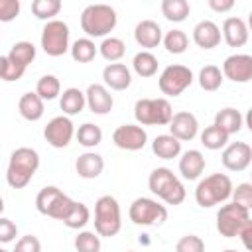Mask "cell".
I'll use <instances>...</instances> for the list:
<instances>
[{"label": "cell", "mask_w": 252, "mask_h": 252, "mask_svg": "<svg viewBox=\"0 0 252 252\" xmlns=\"http://www.w3.org/2000/svg\"><path fill=\"white\" fill-rule=\"evenodd\" d=\"M104 169V159L96 152H85L75 161V171L83 179H96Z\"/></svg>", "instance_id": "cell-23"}, {"label": "cell", "mask_w": 252, "mask_h": 252, "mask_svg": "<svg viewBox=\"0 0 252 252\" xmlns=\"http://www.w3.org/2000/svg\"><path fill=\"white\" fill-rule=\"evenodd\" d=\"M63 4L61 0H33L32 2V12L37 20H45V22H51L55 20V16L61 12Z\"/></svg>", "instance_id": "cell-35"}, {"label": "cell", "mask_w": 252, "mask_h": 252, "mask_svg": "<svg viewBox=\"0 0 252 252\" xmlns=\"http://www.w3.org/2000/svg\"><path fill=\"white\" fill-rule=\"evenodd\" d=\"M250 219V211L234 201L222 205L217 213V230L220 236L224 238H234L238 236L240 228L246 224V220Z\"/></svg>", "instance_id": "cell-10"}, {"label": "cell", "mask_w": 252, "mask_h": 252, "mask_svg": "<svg viewBox=\"0 0 252 252\" xmlns=\"http://www.w3.org/2000/svg\"><path fill=\"white\" fill-rule=\"evenodd\" d=\"M85 94H87V106H89V110H91L93 114L104 116V114H108V112L112 110V106H114V98H112V94H110V91H108L106 85L93 83V85L87 87Z\"/></svg>", "instance_id": "cell-16"}, {"label": "cell", "mask_w": 252, "mask_h": 252, "mask_svg": "<svg viewBox=\"0 0 252 252\" xmlns=\"http://www.w3.org/2000/svg\"><path fill=\"white\" fill-rule=\"evenodd\" d=\"M193 83V71L185 65H167L158 79L159 91L165 96H179Z\"/></svg>", "instance_id": "cell-11"}, {"label": "cell", "mask_w": 252, "mask_h": 252, "mask_svg": "<svg viewBox=\"0 0 252 252\" xmlns=\"http://www.w3.org/2000/svg\"><path fill=\"white\" fill-rule=\"evenodd\" d=\"M122 228L120 205L112 195H100L94 203V232L112 238Z\"/></svg>", "instance_id": "cell-6"}, {"label": "cell", "mask_w": 252, "mask_h": 252, "mask_svg": "<svg viewBox=\"0 0 252 252\" xmlns=\"http://www.w3.org/2000/svg\"><path fill=\"white\" fill-rule=\"evenodd\" d=\"M35 93L43 100H53L61 94V83L55 75H43V77H39V81L35 85Z\"/></svg>", "instance_id": "cell-38"}, {"label": "cell", "mask_w": 252, "mask_h": 252, "mask_svg": "<svg viewBox=\"0 0 252 252\" xmlns=\"http://www.w3.org/2000/svg\"><path fill=\"white\" fill-rule=\"evenodd\" d=\"M18 234V226L8 219V217H2L0 219V242L2 244H8L16 238Z\"/></svg>", "instance_id": "cell-46"}, {"label": "cell", "mask_w": 252, "mask_h": 252, "mask_svg": "<svg viewBox=\"0 0 252 252\" xmlns=\"http://www.w3.org/2000/svg\"><path fill=\"white\" fill-rule=\"evenodd\" d=\"M238 238H240L242 246H244L248 252H252V219H248V220H246V224L240 228Z\"/></svg>", "instance_id": "cell-47"}, {"label": "cell", "mask_w": 252, "mask_h": 252, "mask_svg": "<svg viewBox=\"0 0 252 252\" xmlns=\"http://www.w3.org/2000/svg\"><path fill=\"white\" fill-rule=\"evenodd\" d=\"M250 177H252V173H250Z\"/></svg>", "instance_id": "cell-53"}, {"label": "cell", "mask_w": 252, "mask_h": 252, "mask_svg": "<svg viewBox=\"0 0 252 252\" xmlns=\"http://www.w3.org/2000/svg\"><path fill=\"white\" fill-rule=\"evenodd\" d=\"M224 79L232 83H248L252 81V55L248 53H234L228 55L222 63Z\"/></svg>", "instance_id": "cell-14"}, {"label": "cell", "mask_w": 252, "mask_h": 252, "mask_svg": "<svg viewBox=\"0 0 252 252\" xmlns=\"http://www.w3.org/2000/svg\"><path fill=\"white\" fill-rule=\"evenodd\" d=\"M43 98L33 91V93H24L18 100V112L24 120L35 122L43 116Z\"/></svg>", "instance_id": "cell-24"}, {"label": "cell", "mask_w": 252, "mask_h": 252, "mask_svg": "<svg viewBox=\"0 0 252 252\" xmlns=\"http://www.w3.org/2000/svg\"><path fill=\"white\" fill-rule=\"evenodd\" d=\"M191 12V6L187 0H161V14L169 22H185Z\"/></svg>", "instance_id": "cell-30"}, {"label": "cell", "mask_w": 252, "mask_h": 252, "mask_svg": "<svg viewBox=\"0 0 252 252\" xmlns=\"http://www.w3.org/2000/svg\"><path fill=\"white\" fill-rule=\"evenodd\" d=\"M228 134L222 132L219 126L211 124L207 126L203 132H201V144L207 148V150H220V148H226L228 146Z\"/></svg>", "instance_id": "cell-33"}, {"label": "cell", "mask_w": 252, "mask_h": 252, "mask_svg": "<svg viewBox=\"0 0 252 252\" xmlns=\"http://www.w3.org/2000/svg\"><path fill=\"white\" fill-rule=\"evenodd\" d=\"M220 159L228 171H244L252 163V148L246 142H232L222 150Z\"/></svg>", "instance_id": "cell-15"}, {"label": "cell", "mask_w": 252, "mask_h": 252, "mask_svg": "<svg viewBox=\"0 0 252 252\" xmlns=\"http://www.w3.org/2000/svg\"><path fill=\"white\" fill-rule=\"evenodd\" d=\"M244 124H246V128L250 130V134H252V106L246 110V114H244Z\"/></svg>", "instance_id": "cell-49"}, {"label": "cell", "mask_w": 252, "mask_h": 252, "mask_svg": "<svg viewBox=\"0 0 252 252\" xmlns=\"http://www.w3.org/2000/svg\"><path fill=\"white\" fill-rule=\"evenodd\" d=\"M150 191L167 205H181L187 197L183 183L173 175L169 167H156L148 177Z\"/></svg>", "instance_id": "cell-4"}, {"label": "cell", "mask_w": 252, "mask_h": 252, "mask_svg": "<svg viewBox=\"0 0 252 252\" xmlns=\"http://www.w3.org/2000/svg\"><path fill=\"white\" fill-rule=\"evenodd\" d=\"M20 14V0H0V22H12Z\"/></svg>", "instance_id": "cell-44"}, {"label": "cell", "mask_w": 252, "mask_h": 252, "mask_svg": "<svg viewBox=\"0 0 252 252\" xmlns=\"http://www.w3.org/2000/svg\"><path fill=\"white\" fill-rule=\"evenodd\" d=\"M152 152L161 159H173L181 154V142L171 134H159L152 142Z\"/></svg>", "instance_id": "cell-27"}, {"label": "cell", "mask_w": 252, "mask_h": 252, "mask_svg": "<svg viewBox=\"0 0 252 252\" xmlns=\"http://www.w3.org/2000/svg\"><path fill=\"white\" fill-rule=\"evenodd\" d=\"M222 252H236V250H232V248H226V250H222Z\"/></svg>", "instance_id": "cell-51"}, {"label": "cell", "mask_w": 252, "mask_h": 252, "mask_svg": "<svg viewBox=\"0 0 252 252\" xmlns=\"http://www.w3.org/2000/svg\"><path fill=\"white\" fill-rule=\"evenodd\" d=\"M220 35H222L220 28L211 20H201L193 28V41L201 49H215L220 43Z\"/></svg>", "instance_id": "cell-20"}, {"label": "cell", "mask_w": 252, "mask_h": 252, "mask_svg": "<svg viewBox=\"0 0 252 252\" xmlns=\"http://www.w3.org/2000/svg\"><path fill=\"white\" fill-rule=\"evenodd\" d=\"M232 201L246 207L248 211L252 209V181H244V183H238L232 191Z\"/></svg>", "instance_id": "cell-43"}, {"label": "cell", "mask_w": 252, "mask_h": 252, "mask_svg": "<svg viewBox=\"0 0 252 252\" xmlns=\"http://www.w3.org/2000/svg\"><path fill=\"white\" fill-rule=\"evenodd\" d=\"M209 8L213 12L224 14V12H230L234 8V0H209Z\"/></svg>", "instance_id": "cell-48"}, {"label": "cell", "mask_w": 252, "mask_h": 252, "mask_svg": "<svg viewBox=\"0 0 252 252\" xmlns=\"http://www.w3.org/2000/svg\"><path fill=\"white\" fill-rule=\"evenodd\" d=\"M100 234L93 230H81L75 236V250L77 252H100Z\"/></svg>", "instance_id": "cell-40"}, {"label": "cell", "mask_w": 252, "mask_h": 252, "mask_svg": "<svg viewBox=\"0 0 252 252\" xmlns=\"http://www.w3.org/2000/svg\"><path fill=\"white\" fill-rule=\"evenodd\" d=\"M215 126H219L222 132H226L228 136H232V134H238L240 132V128H242V124H244V116L236 110V108H232V106H226V108H220L217 114H215V122H213Z\"/></svg>", "instance_id": "cell-26"}, {"label": "cell", "mask_w": 252, "mask_h": 252, "mask_svg": "<svg viewBox=\"0 0 252 252\" xmlns=\"http://www.w3.org/2000/svg\"><path fill=\"white\" fill-rule=\"evenodd\" d=\"M175 252H205V240L197 234H185L177 240Z\"/></svg>", "instance_id": "cell-42"}, {"label": "cell", "mask_w": 252, "mask_h": 252, "mask_svg": "<svg viewBox=\"0 0 252 252\" xmlns=\"http://www.w3.org/2000/svg\"><path fill=\"white\" fill-rule=\"evenodd\" d=\"M98 53L106 59V61H110V63H116V61H120L122 57H124V53H126V43L120 39V37H104L102 39V43L98 45Z\"/></svg>", "instance_id": "cell-32"}, {"label": "cell", "mask_w": 252, "mask_h": 252, "mask_svg": "<svg viewBox=\"0 0 252 252\" xmlns=\"http://www.w3.org/2000/svg\"><path fill=\"white\" fill-rule=\"evenodd\" d=\"M163 47L167 49V53L181 55L189 47V37H187V33L183 30H169L163 35Z\"/></svg>", "instance_id": "cell-36"}, {"label": "cell", "mask_w": 252, "mask_h": 252, "mask_svg": "<svg viewBox=\"0 0 252 252\" xmlns=\"http://www.w3.org/2000/svg\"><path fill=\"white\" fill-rule=\"evenodd\" d=\"M73 136H77L75 124H73L71 118L65 116V114L53 116V118L45 124V128H43V138H45V142H47L49 146L57 148V150L67 148V146L71 144Z\"/></svg>", "instance_id": "cell-12"}, {"label": "cell", "mask_w": 252, "mask_h": 252, "mask_svg": "<svg viewBox=\"0 0 252 252\" xmlns=\"http://www.w3.org/2000/svg\"><path fill=\"white\" fill-rule=\"evenodd\" d=\"M102 81L112 91H126L132 85V73L124 63H108L102 69Z\"/></svg>", "instance_id": "cell-21"}, {"label": "cell", "mask_w": 252, "mask_h": 252, "mask_svg": "<svg viewBox=\"0 0 252 252\" xmlns=\"http://www.w3.org/2000/svg\"><path fill=\"white\" fill-rule=\"evenodd\" d=\"M128 252H132V250H128Z\"/></svg>", "instance_id": "cell-54"}, {"label": "cell", "mask_w": 252, "mask_h": 252, "mask_svg": "<svg viewBox=\"0 0 252 252\" xmlns=\"http://www.w3.org/2000/svg\"><path fill=\"white\" fill-rule=\"evenodd\" d=\"M0 252H8V250H4V248H2V250H0Z\"/></svg>", "instance_id": "cell-52"}, {"label": "cell", "mask_w": 252, "mask_h": 252, "mask_svg": "<svg viewBox=\"0 0 252 252\" xmlns=\"http://www.w3.org/2000/svg\"><path fill=\"white\" fill-rule=\"evenodd\" d=\"M87 106V94L77 89V87H69L61 93L59 98V108L63 110L65 116H75L79 112H83V108Z\"/></svg>", "instance_id": "cell-25"}, {"label": "cell", "mask_w": 252, "mask_h": 252, "mask_svg": "<svg viewBox=\"0 0 252 252\" xmlns=\"http://www.w3.org/2000/svg\"><path fill=\"white\" fill-rule=\"evenodd\" d=\"M134 39L140 47H144V51H150V49L158 47L159 43H163V32L158 22L142 20L134 28Z\"/></svg>", "instance_id": "cell-18"}, {"label": "cell", "mask_w": 252, "mask_h": 252, "mask_svg": "<svg viewBox=\"0 0 252 252\" xmlns=\"http://www.w3.org/2000/svg\"><path fill=\"white\" fill-rule=\"evenodd\" d=\"M24 73H26V67L14 63L8 55H2L0 57V77H2V81H6V83L20 81L24 77Z\"/></svg>", "instance_id": "cell-41"}, {"label": "cell", "mask_w": 252, "mask_h": 252, "mask_svg": "<svg viewBox=\"0 0 252 252\" xmlns=\"http://www.w3.org/2000/svg\"><path fill=\"white\" fill-rule=\"evenodd\" d=\"M37 167H39V154L33 148H28V146L16 148L10 156L8 169H6L8 185L12 189H24L35 175Z\"/></svg>", "instance_id": "cell-1"}, {"label": "cell", "mask_w": 252, "mask_h": 252, "mask_svg": "<svg viewBox=\"0 0 252 252\" xmlns=\"http://www.w3.org/2000/svg\"><path fill=\"white\" fill-rule=\"evenodd\" d=\"M116 10L108 4H89L81 12V30L87 37H106L116 28Z\"/></svg>", "instance_id": "cell-2"}, {"label": "cell", "mask_w": 252, "mask_h": 252, "mask_svg": "<svg viewBox=\"0 0 252 252\" xmlns=\"http://www.w3.org/2000/svg\"><path fill=\"white\" fill-rule=\"evenodd\" d=\"M248 35H250L248 24L242 18L230 16V18H226L222 22V37H224V41L230 47H242V45H246Z\"/></svg>", "instance_id": "cell-19"}, {"label": "cell", "mask_w": 252, "mask_h": 252, "mask_svg": "<svg viewBox=\"0 0 252 252\" xmlns=\"http://www.w3.org/2000/svg\"><path fill=\"white\" fill-rule=\"evenodd\" d=\"M205 171V156L199 150H187L179 158V173L187 181H195Z\"/></svg>", "instance_id": "cell-22"}, {"label": "cell", "mask_w": 252, "mask_h": 252, "mask_svg": "<svg viewBox=\"0 0 252 252\" xmlns=\"http://www.w3.org/2000/svg\"><path fill=\"white\" fill-rule=\"evenodd\" d=\"M134 118L140 126H169L173 108L167 98H140L134 104Z\"/></svg>", "instance_id": "cell-7"}, {"label": "cell", "mask_w": 252, "mask_h": 252, "mask_svg": "<svg viewBox=\"0 0 252 252\" xmlns=\"http://www.w3.org/2000/svg\"><path fill=\"white\" fill-rule=\"evenodd\" d=\"M234 185L228 175L224 173H213L201 179L195 187V201L203 209H211L219 203H224L232 197Z\"/></svg>", "instance_id": "cell-3"}, {"label": "cell", "mask_w": 252, "mask_h": 252, "mask_svg": "<svg viewBox=\"0 0 252 252\" xmlns=\"http://www.w3.org/2000/svg\"><path fill=\"white\" fill-rule=\"evenodd\" d=\"M41 49L49 57H61L71 51L69 45V26L63 20L45 22L41 30Z\"/></svg>", "instance_id": "cell-9"}, {"label": "cell", "mask_w": 252, "mask_h": 252, "mask_svg": "<svg viewBox=\"0 0 252 252\" xmlns=\"http://www.w3.org/2000/svg\"><path fill=\"white\" fill-rule=\"evenodd\" d=\"M112 142L120 150L138 152L148 144V132L140 124H122L112 132Z\"/></svg>", "instance_id": "cell-13"}, {"label": "cell", "mask_w": 252, "mask_h": 252, "mask_svg": "<svg viewBox=\"0 0 252 252\" xmlns=\"http://www.w3.org/2000/svg\"><path fill=\"white\" fill-rule=\"evenodd\" d=\"M158 57L152 53V51H138L136 55H134V59H132V67H134V71H136V75H140V77H144V79H150V77H154L156 73H158Z\"/></svg>", "instance_id": "cell-28"}, {"label": "cell", "mask_w": 252, "mask_h": 252, "mask_svg": "<svg viewBox=\"0 0 252 252\" xmlns=\"http://www.w3.org/2000/svg\"><path fill=\"white\" fill-rule=\"evenodd\" d=\"M128 217L138 226H159L167 220V209L156 199L138 197L132 201L128 209Z\"/></svg>", "instance_id": "cell-8"}, {"label": "cell", "mask_w": 252, "mask_h": 252, "mask_svg": "<svg viewBox=\"0 0 252 252\" xmlns=\"http://www.w3.org/2000/svg\"><path fill=\"white\" fill-rule=\"evenodd\" d=\"M246 24H248V30L252 32V10H250V14H248V22H246Z\"/></svg>", "instance_id": "cell-50"}, {"label": "cell", "mask_w": 252, "mask_h": 252, "mask_svg": "<svg viewBox=\"0 0 252 252\" xmlns=\"http://www.w3.org/2000/svg\"><path fill=\"white\" fill-rule=\"evenodd\" d=\"M89 220H91V211H89V207H87L85 203H79V201H77L75 207H73V211L69 213V217L63 220V224H65L67 228L79 230V228H85Z\"/></svg>", "instance_id": "cell-39"}, {"label": "cell", "mask_w": 252, "mask_h": 252, "mask_svg": "<svg viewBox=\"0 0 252 252\" xmlns=\"http://www.w3.org/2000/svg\"><path fill=\"white\" fill-rule=\"evenodd\" d=\"M75 138L83 148H94L102 142V130L93 122H85V124L79 126Z\"/></svg>", "instance_id": "cell-37"}, {"label": "cell", "mask_w": 252, "mask_h": 252, "mask_svg": "<svg viewBox=\"0 0 252 252\" xmlns=\"http://www.w3.org/2000/svg\"><path fill=\"white\" fill-rule=\"evenodd\" d=\"M77 201H73L69 195H65L59 187L55 185H45L37 197H35V209L37 213L45 215V217H51L55 220H65L69 217V213L73 211Z\"/></svg>", "instance_id": "cell-5"}, {"label": "cell", "mask_w": 252, "mask_h": 252, "mask_svg": "<svg viewBox=\"0 0 252 252\" xmlns=\"http://www.w3.org/2000/svg\"><path fill=\"white\" fill-rule=\"evenodd\" d=\"M14 252H41V242L33 234H26L16 242Z\"/></svg>", "instance_id": "cell-45"}, {"label": "cell", "mask_w": 252, "mask_h": 252, "mask_svg": "<svg viewBox=\"0 0 252 252\" xmlns=\"http://www.w3.org/2000/svg\"><path fill=\"white\" fill-rule=\"evenodd\" d=\"M8 57H10L14 63L22 65V67H28V65L35 59V45H33L32 41H16V43L10 47Z\"/></svg>", "instance_id": "cell-34"}, {"label": "cell", "mask_w": 252, "mask_h": 252, "mask_svg": "<svg viewBox=\"0 0 252 252\" xmlns=\"http://www.w3.org/2000/svg\"><path fill=\"white\" fill-rule=\"evenodd\" d=\"M199 87L207 93H215L220 89L222 81H224V75H222V69L217 67V65H205L201 71H199Z\"/></svg>", "instance_id": "cell-29"}, {"label": "cell", "mask_w": 252, "mask_h": 252, "mask_svg": "<svg viewBox=\"0 0 252 252\" xmlns=\"http://www.w3.org/2000/svg\"><path fill=\"white\" fill-rule=\"evenodd\" d=\"M169 134L175 136L179 142H189L193 140L197 134H199V122H197V116L193 112H187V110H181V112H175L171 122H169Z\"/></svg>", "instance_id": "cell-17"}, {"label": "cell", "mask_w": 252, "mask_h": 252, "mask_svg": "<svg viewBox=\"0 0 252 252\" xmlns=\"http://www.w3.org/2000/svg\"><path fill=\"white\" fill-rule=\"evenodd\" d=\"M69 53H71L73 61H77V63H91L94 59V55L98 53V47L94 45V41L91 37H79L73 41Z\"/></svg>", "instance_id": "cell-31"}]
</instances>
